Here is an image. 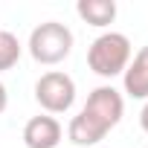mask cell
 <instances>
[{"label": "cell", "instance_id": "7a4b0ae2", "mask_svg": "<svg viewBox=\"0 0 148 148\" xmlns=\"http://www.w3.org/2000/svg\"><path fill=\"white\" fill-rule=\"evenodd\" d=\"M87 64L96 76L102 79H113L122 76L131 64V41L122 32H102L90 49H87Z\"/></svg>", "mask_w": 148, "mask_h": 148}, {"label": "cell", "instance_id": "8992f818", "mask_svg": "<svg viewBox=\"0 0 148 148\" xmlns=\"http://www.w3.org/2000/svg\"><path fill=\"white\" fill-rule=\"evenodd\" d=\"M122 87L131 99L148 102V44L131 58L128 70L122 73Z\"/></svg>", "mask_w": 148, "mask_h": 148}, {"label": "cell", "instance_id": "277c9868", "mask_svg": "<svg viewBox=\"0 0 148 148\" xmlns=\"http://www.w3.org/2000/svg\"><path fill=\"white\" fill-rule=\"evenodd\" d=\"M35 102L52 116V113H67L76 102V82L73 76L61 70H49L35 82Z\"/></svg>", "mask_w": 148, "mask_h": 148}, {"label": "cell", "instance_id": "3957f363", "mask_svg": "<svg viewBox=\"0 0 148 148\" xmlns=\"http://www.w3.org/2000/svg\"><path fill=\"white\" fill-rule=\"evenodd\" d=\"M26 47H29V55L38 64L55 67L73 52V32H70V26H64L58 21H44L32 29Z\"/></svg>", "mask_w": 148, "mask_h": 148}, {"label": "cell", "instance_id": "6da1fadb", "mask_svg": "<svg viewBox=\"0 0 148 148\" xmlns=\"http://www.w3.org/2000/svg\"><path fill=\"white\" fill-rule=\"evenodd\" d=\"M122 113H125V99H122V93H119L116 87H110V84H102V87H96V90L87 96L84 108L70 119V125H67V139H70L73 145H82V148L96 145V142H102V139L122 122Z\"/></svg>", "mask_w": 148, "mask_h": 148}, {"label": "cell", "instance_id": "5b68a950", "mask_svg": "<svg viewBox=\"0 0 148 148\" xmlns=\"http://www.w3.org/2000/svg\"><path fill=\"white\" fill-rule=\"evenodd\" d=\"M61 122L49 113H41V116H32L26 125H23V142L26 148H55L61 142Z\"/></svg>", "mask_w": 148, "mask_h": 148}, {"label": "cell", "instance_id": "30bf717a", "mask_svg": "<svg viewBox=\"0 0 148 148\" xmlns=\"http://www.w3.org/2000/svg\"><path fill=\"white\" fill-rule=\"evenodd\" d=\"M139 125H142V131L148 134V102L142 105V110H139Z\"/></svg>", "mask_w": 148, "mask_h": 148}, {"label": "cell", "instance_id": "ba28073f", "mask_svg": "<svg viewBox=\"0 0 148 148\" xmlns=\"http://www.w3.org/2000/svg\"><path fill=\"white\" fill-rule=\"evenodd\" d=\"M21 52H23V47H21L18 35L0 29V73H3V70H12V67L18 64Z\"/></svg>", "mask_w": 148, "mask_h": 148}, {"label": "cell", "instance_id": "52a82bcc", "mask_svg": "<svg viewBox=\"0 0 148 148\" xmlns=\"http://www.w3.org/2000/svg\"><path fill=\"white\" fill-rule=\"evenodd\" d=\"M76 12L84 23L90 26H110L116 21V3L113 0H79L76 3Z\"/></svg>", "mask_w": 148, "mask_h": 148}, {"label": "cell", "instance_id": "9c48e42d", "mask_svg": "<svg viewBox=\"0 0 148 148\" xmlns=\"http://www.w3.org/2000/svg\"><path fill=\"white\" fill-rule=\"evenodd\" d=\"M6 105H9V93H6V84L0 82V116H3V110H6Z\"/></svg>", "mask_w": 148, "mask_h": 148}]
</instances>
